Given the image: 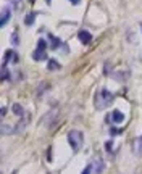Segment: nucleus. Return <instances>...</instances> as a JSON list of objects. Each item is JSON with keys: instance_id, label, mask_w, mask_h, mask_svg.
Returning <instances> with one entry per match:
<instances>
[{"instance_id": "9b49d317", "label": "nucleus", "mask_w": 142, "mask_h": 174, "mask_svg": "<svg viewBox=\"0 0 142 174\" xmlns=\"http://www.w3.org/2000/svg\"><path fill=\"white\" fill-rule=\"evenodd\" d=\"M136 153L137 155H142V135L136 140Z\"/></svg>"}, {"instance_id": "dca6fc26", "label": "nucleus", "mask_w": 142, "mask_h": 174, "mask_svg": "<svg viewBox=\"0 0 142 174\" xmlns=\"http://www.w3.org/2000/svg\"><path fill=\"white\" fill-rule=\"evenodd\" d=\"M13 2H15V3H18V2H19V0H13Z\"/></svg>"}, {"instance_id": "9d476101", "label": "nucleus", "mask_w": 142, "mask_h": 174, "mask_svg": "<svg viewBox=\"0 0 142 174\" xmlns=\"http://www.w3.org/2000/svg\"><path fill=\"white\" fill-rule=\"evenodd\" d=\"M34 19H36V14H34V13H29V14H27V16L24 18V24L31 26V24L34 23Z\"/></svg>"}, {"instance_id": "f8f14e48", "label": "nucleus", "mask_w": 142, "mask_h": 174, "mask_svg": "<svg viewBox=\"0 0 142 174\" xmlns=\"http://www.w3.org/2000/svg\"><path fill=\"white\" fill-rule=\"evenodd\" d=\"M50 45H52V48H53V50H56V47L60 45V40L56 39L55 35H52V34H50Z\"/></svg>"}, {"instance_id": "20e7f679", "label": "nucleus", "mask_w": 142, "mask_h": 174, "mask_svg": "<svg viewBox=\"0 0 142 174\" xmlns=\"http://www.w3.org/2000/svg\"><path fill=\"white\" fill-rule=\"evenodd\" d=\"M77 39H79L84 45H87V44H90V40H92V35L87 31H81L79 34H77Z\"/></svg>"}, {"instance_id": "f257e3e1", "label": "nucleus", "mask_w": 142, "mask_h": 174, "mask_svg": "<svg viewBox=\"0 0 142 174\" xmlns=\"http://www.w3.org/2000/svg\"><path fill=\"white\" fill-rule=\"evenodd\" d=\"M113 102V93L108 90V89H100L95 95V106L98 110H103L108 105H111Z\"/></svg>"}, {"instance_id": "1a4fd4ad", "label": "nucleus", "mask_w": 142, "mask_h": 174, "mask_svg": "<svg viewBox=\"0 0 142 174\" xmlns=\"http://www.w3.org/2000/svg\"><path fill=\"white\" fill-rule=\"evenodd\" d=\"M47 68L50 69V71H55V69H60V64L56 63V60H50V61H48V64H47Z\"/></svg>"}, {"instance_id": "39448f33", "label": "nucleus", "mask_w": 142, "mask_h": 174, "mask_svg": "<svg viewBox=\"0 0 142 174\" xmlns=\"http://www.w3.org/2000/svg\"><path fill=\"white\" fill-rule=\"evenodd\" d=\"M111 121L116 122V124H121V122L124 121V114L119 111V110H115V111L111 113Z\"/></svg>"}, {"instance_id": "4468645a", "label": "nucleus", "mask_w": 142, "mask_h": 174, "mask_svg": "<svg viewBox=\"0 0 142 174\" xmlns=\"http://www.w3.org/2000/svg\"><path fill=\"white\" fill-rule=\"evenodd\" d=\"M90 169H92V164H89L87 168H86V169L82 171V174H90Z\"/></svg>"}, {"instance_id": "423d86ee", "label": "nucleus", "mask_w": 142, "mask_h": 174, "mask_svg": "<svg viewBox=\"0 0 142 174\" xmlns=\"http://www.w3.org/2000/svg\"><path fill=\"white\" fill-rule=\"evenodd\" d=\"M0 132H2L3 135H8V134H13V132H16V127H13V126H8V124H2V126H0Z\"/></svg>"}, {"instance_id": "6e6552de", "label": "nucleus", "mask_w": 142, "mask_h": 174, "mask_svg": "<svg viewBox=\"0 0 142 174\" xmlns=\"http://www.w3.org/2000/svg\"><path fill=\"white\" fill-rule=\"evenodd\" d=\"M11 111L15 113V114H18V116H23V114H24L23 106H21V105H18V103H15V105L11 106Z\"/></svg>"}, {"instance_id": "ddd939ff", "label": "nucleus", "mask_w": 142, "mask_h": 174, "mask_svg": "<svg viewBox=\"0 0 142 174\" xmlns=\"http://www.w3.org/2000/svg\"><path fill=\"white\" fill-rule=\"evenodd\" d=\"M37 50H45V40H44V39H39V42H37Z\"/></svg>"}, {"instance_id": "2eb2a0df", "label": "nucleus", "mask_w": 142, "mask_h": 174, "mask_svg": "<svg viewBox=\"0 0 142 174\" xmlns=\"http://www.w3.org/2000/svg\"><path fill=\"white\" fill-rule=\"evenodd\" d=\"M69 2H71V3H74V5H76V3H79V2H81V0H69Z\"/></svg>"}, {"instance_id": "f03ea898", "label": "nucleus", "mask_w": 142, "mask_h": 174, "mask_svg": "<svg viewBox=\"0 0 142 174\" xmlns=\"http://www.w3.org/2000/svg\"><path fill=\"white\" fill-rule=\"evenodd\" d=\"M68 142H69L71 148H73L74 151L81 150V147H82V132L81 130H76V129L69 130L68 132Z\"/></svg>"}, {"instance_id": "0eeeda50", "label": "nucleus", "mask_w": 142, "mask_h": 174, "mask_svg": "<svg viewBox=\"0 0 142 174\" xmlns=\"http://www.w3.org/2000/svg\"><path fill=\"white\" fill-rule=\"evenodd\" d=\"M32 58H34L36 61H39V60H47L45 50H36V52L32 53Z\"/></svg>"}, {"instance_id": "7ed1b4c3", "label": "nucleus", "mask_w": 142, "mask_h": 174, "mask_svg": "<svg viewBox=\"0 0 142 174\" xmlns=\"http://www.w3.org/2000/svg\"><path fill=\"white\" fill-rule=\"evenodd\" d=\"M11 16V11L8 6H5V8L2 10V18H0V26H5L6 23H8V19Z\"/></svg>"}, {"instance_id": "f3484780", "label": "nucleus", "mask_w": 142, "mask_h": 174, "mask_svg": "<svg viewBox=\"0 0 142 174\" xmlns=\"http://www.w3.org/2000/svg\"><path fill=\"white\" fill-rule=\"evenodd\" d=\"M140 31H142V23H140Z\"/></svg>"}]
</instances>
